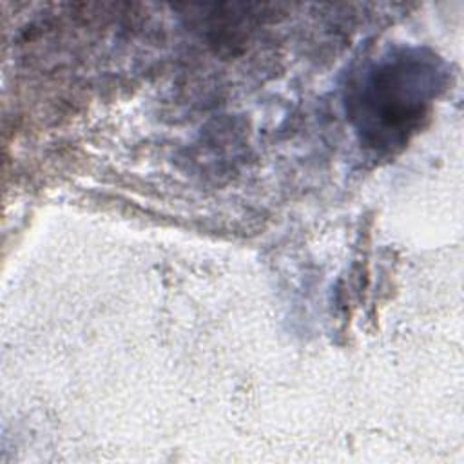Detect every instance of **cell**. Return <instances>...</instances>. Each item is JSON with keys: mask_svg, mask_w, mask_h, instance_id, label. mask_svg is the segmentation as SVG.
<instances>
[{"mask_svg": "<svg viewBox=\"0 0 464 464\" xmlns=\"http://www.w3.org/2000/svg\"><path fill=\"white\" fill-rule=\"evenodd\" d=\"M448 82L446 62L428 47L382 53L353 74L344 92L346 118L361 147L377 156L402 150L428 121Z\"/></svg>", "mask_w": 464, "mask_h": 464, "instance_id": "6da1fadb", "label": "cell"}]
</instances>
